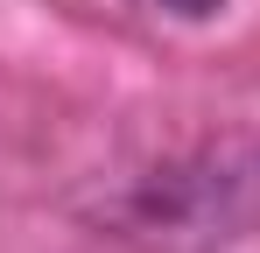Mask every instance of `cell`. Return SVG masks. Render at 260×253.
I'll list each match as a JSON object with an SVG mask.
<instances>
[{
    "label": "cell",
    "mask_w": 260,
    "mask_h": 253,
    "mask_svg": "<svg viewBox=\"0 0 260 253\" xmlns=\"http://www.w3.org/2000/svg\"><path fill=\"white\" fill-rule=\"evenodd\" d=\"M260 197V155L239 141H204L190 155H169L148 176H134L120 190V225L148 232V239H183L204 246L225 239Z\"/></svg>",
    "instance_id": "obj_1"
},
{
    "label": "cell",
    "mask_w": 260,
    "mask_h": 253,
    "mask_svg": "<svg viewBox=\"0 0 260 253\" xmlns=\"http://www.w3.org/2000/svg\"><path fill=\"white\" fill-rule=\"evenodd\" d=\"M134 7H155V14H176V21H211V14H225V0H134Z\"/></svg>",
    "instance_id": "obj_2"
}]
</instances>
